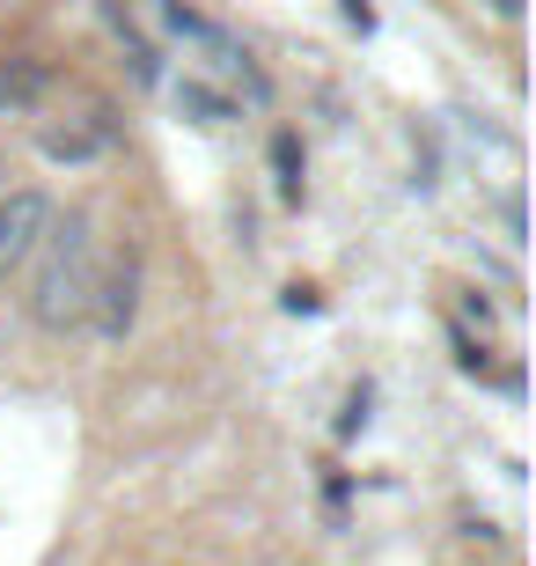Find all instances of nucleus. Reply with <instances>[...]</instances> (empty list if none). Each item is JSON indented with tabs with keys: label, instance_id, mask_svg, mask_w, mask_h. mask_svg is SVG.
I'll use <instances>...</instances> for the list:
<instances>
[{
	"label": "nucleus",
	"instance_id": "f257e3e1",
	"mask_svg": "<svg viewBox=\"0 0 536 566\" xmlns=\"http://www.w3.org/2000/svg\"><path fill=\"white\" fill-rule=\"evenodd\" d=\"M30 316L44 332H74L88 316V294H96V235H88V213H52L44 243L30 251Z\"/></svg>",
	"mask_w": 536,
	"mask_h": 566
},
{
	"label": "nucleus",
	"instance_id": "f03ea898",
	"mask_svg": "<svg viewBox=\"0 0 536 566\" xmlns=\"http://www.w3.org/2000/svg\"><path fill=\"white\" fill-rule=\"evenodd\" d=\"M147 8H155V15H162L169 30H177V38L191 44V52H207V66H221V74H235V82H243L250 96H265V82H258V66H250V52H243L235 38H228L221 22H207L199 8H185V0H147Z\"/></svg>",
	"mask_w": 536,
	"mask_h": 566
},
{
	"label": "nucleus",
	"instance_id": "7ed1b4c3",
	"mask_svg": "<svg viewBox=\"0 0 536 566\" xmlns=\"http://www.w3.org/2000/svg\"><path fill=\"white\" fill-rule=\"evenodd\" d=\"M44 229H52V199H44V191H8V199H0V280L30 265Z\"/></svg>",
	"mask_w": 536,
	"mask_h": 566
},
{
	"label": "nucleus",
	"instance_id": "20e7f679",
	"mask_svg": "<svg viewBox=\"0 0 536 566\" xmlns=\"http://www.w3.org/2000/svg\"><path fill=\"white\" fill-rule=\"evenodd\" d=\"M88 316H96V332H104V338H125V332H133V316H140V258H133V251H118L104 273H96Z\"/></svg>",
	"mask_w": 536,
	"mask_h": 566
},
{
	"label": "nucleus",
	"instance_id": "39448f33",
	"mask_svg": "<svg viewBox=\"0 0 536 566\" xmlns=\"http://www.w3.org/2000/svg\"><path fill=\"white\" fill-rule=\"evenodd\" d=\"M111 140H118V118H111L104 104L82 111V118H66V126H44L38 133V147L52 155V163H96Z\"/></svg>",
	"mask_w": 536,
	"mask_h": 566
},
{
	"label": "nucleus",
	"instance_id": "423d86ee",
	"mask_svg": "<svg viewBox=\"0 0 536 566\" xmlns=\"http://www.w3.org/2000/svg\"><path fill=\"white\" fill-rule=\"evenodd\" d=\"M44 60H8L0 66V111H38L44 104Z\"/></svg>",
	"mask_w": 536,
	"mask_h": 566
},
{
	"label": "nucleus",
	"instance_id": "0eeeda50",
	"mask_svg": "<svg viewBox=\"0 0 536 566\" xmlns=\"http://www.w3.org/2000/svg\"><path fill=\"white\" fill-rule=\"evenodd\" d=\"M104 22L118 30V44H125V52H133V82H162V60H155V44H147L140 30H133V15H125L118 0H104Z\"/></svg>",
	"mask_w": 536,
	"mask_h": 566
},
{
	"label": "nucleus",
	"instance_id": "6e6552de",
	"mask_svg": "<svg viewBox=\"0 0 536 566\" xmlns=\"http://www.w3.org/2000/svg\"><path fill=\"white\" fill-rule=\"evenodd\" d=\"M177 104H185L199 126H228V96H213L207 82H185V88H177Z\"/></svg>",
	"mask_w": 536,
	"mask_h": 566
},
{
	"label": "nucleus",
	"instance_id": "1a4fd4ad",
	"mask_svg": "<svg viewBox=\"0 0 536 566\" xmlns=\"http://www.w3.org/2000/svg\"><path fill=\"white\" fill-rule=\"evenodd\" d=\"M272 169H280V191H302V147H294V133H280V140H272Z\"/></svg>",
	"mask_w": 536,
	"mask_h": 566
},
{
	"label": "nucleus",
	"instance_id": "9d476101",
	"mask_svg": "<svg viewBox=\"0 0 536 566\" xmlns=\"http://www.w3.org/2000/svg\"><path fill=\"white\" fill-rule=\"evenodd\" d=\"M338 8H346V22H360V30L375 22V15H368V0H338Z\"/></svg>",
	"mask_w": 536,
	"mask_h": 566
},
{
	"label": "nucleus",
	"instance_id": "9b49d317",
	"mask_svg": "<svg viewBox=\"0 0 536 566\" xmlns=\"http://www.w3.org/2000/svg\"><path fill=\"white\" fill-rule=\"evenodd\" d=\"M493 8H500V15H522V0H493Z\"/></svg>",
	"mask_w": 536,
	"mask_h": 566
}]
</instances>
